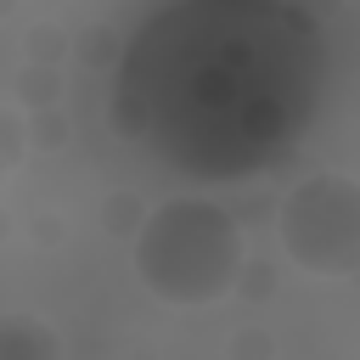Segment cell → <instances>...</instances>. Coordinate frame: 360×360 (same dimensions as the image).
Segmentation results:
<instances>
[{"mask_svg": "<svg viewBox=\"0 0 360 360\" xmlns=\"http://www.w3.org/2000/svg\"><path fill=\"white\" fill-rule=\"evenodd\" d=\"M281 248L309 276H354L360 270V180L315 174L298 180L276 214Z\"/></svg>", "mask_w": 360, "mask_h": 360, "instance_id": "2", "label": "cell"}, {"mask_svg": "<svg viewBox=\"0 0 360 360\" xmlns=\"http://www.w3.org/2000/svg\"><path fill=\"white\" fill-rule=\"evenodd\" d=\"M0 354H56L51 332H28V326H6L0 332Z\"/></svg>", "mask_w": 360, "mask_h": 360, "instance_id": "3", "label": "cell"}, {"mask_svg": "<svg viewBox=\"0 0 360 360\" xmlns=\"http://www.w3.org/2000/svg\"><path fill=\"white\" fill-rule=\"evenodd\" d=\"M242 270V225L208 197H169L135 236V276L158 304L197 309L231 292Z\"/></svg>", "mask_w": 360, "mask_h": 360, "instance_id": "1", "label": "cell"}]
</instances>
